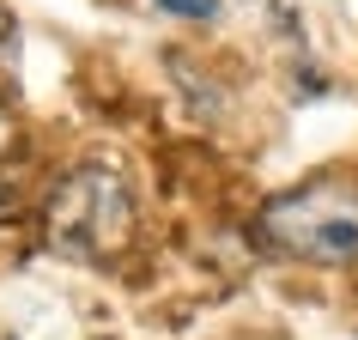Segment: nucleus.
I'll return each instance as SVG.
<instances>
[{
	"label": "nucleus",
	"instance_id": "nucleus-3",
	"mask_svg": "<svg viewBox=\"0 0 358 340\" xmlns=\"http://www.w3.org/2000/svg\"><path fill=\"white\" fill-rule=\"evenodd\" d=\"M164 13H176V19H213V6L219 0H158Z\"/></svg>",
	"mask_w": 358,
	"mask_h": 340
},
{
	"label": "nucleus",
	"instance_id": "nucleus-2",
	"mask_svg": "<svg viewBox=\"0 0 358 340\" xmlns=\"http://www.w3.org/2000/svg\"><path fill=\"white\" fill-rule=\"evenodd\" d=\"M134 237V201L115 170H73L49 194V243L73 262H110Z\"/></svg>",
	"mask_w": 358,
	"mask_h": 340
},
{
	"label": "nucleus",
	"instance_id": "nucleus-4",
	"mask_svg": "<svg viewBox=\"0 0 358 340\" xmlns=\"http://www.w3.org/2000/svg\"><path fill=\"white\" fill-rule=\"evenodd\" d=\"M13 61V24H6V13H0V67Z\"/></svg>",
	"mask_w": 358,
	"mask_h": 340
},
{
	"label": "nucleus",
	"instance_id": "nucleus-1",
	"mask_svg": "<svg viewBox=\"0 0 358 340\" xmlns=\"http://www.w3.org/2000/svg\"><path fill=\"white\" fill-rule=\"evenodd\" d=\"M262 237L298 262L352 267L358 262V189L346 183H310L298 194H280L262 213Z\"/></svg>",
	"mask_w": 358,
	"mask_h": 340
}]
</instances>
